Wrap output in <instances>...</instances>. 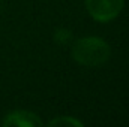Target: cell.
Returning <instances> with one entry per match:
<instances>
[{
  "instance_id": "obj_1",
  "label": "cell",
  "mask_w": 129,
  "mask_h": 127,
  "mask_svg": "<svg viewBox=\"0 0 129 127\" xmlns=\"http://www.w3.org/2000/svg\"><path fill=\"white\" fill-rule=\"evenodd\" d=\"M71 57L86 67H98L105 64L111 57L110 43L98 36H84L74 42L71 48Z\"/></svg>"
},
{
  "instance_id": "obj_2",
  "label": "cell",
  "mask_w": 129,
  "mask_h": 127,
  "mask_svg": "<svg viewBox=\"0 0 129 127\" xmlns=\"http://www.w3.org/2000/svg\"><path fill=\"white\" fill-rule=\"evenodd\" d=\"M84 5L96 23H110L122 14L125 0H84Z\"/></svg>"
},
{
  "instance_id": "obj_3",
  "label": "cell",
  "mask_w": 129,
  "mask_h": 127,
  "mask_svg": "<svg viewBox=\"0 0 129 127\" xmlns=\"http://www.w3.org/2000/svg\"><path fill=\"white\" fill-rule=\"evenodd\" d=\"M2 124L6 127H41L44 123L32 111L15 109L6 114V117L2 120Z\"/></svg>"
},
{
  "instance_id": "obj_4",
  "label": "cell",
  "mask_w": 129,
  "mask_h": 127,
  "mask_svg": "<svg viewBox=\"0 0 129 127\" xmlns=\"http://www.w3.org/2000/svg\"><path fill=\"white\" fill-rule=\"evenodd\" d=\"M48 126H71V127H83V121H80L78 118L75 117H71V115H66V117H56L53 120L48 121Z\"/></svg>"
}]
</instances>
